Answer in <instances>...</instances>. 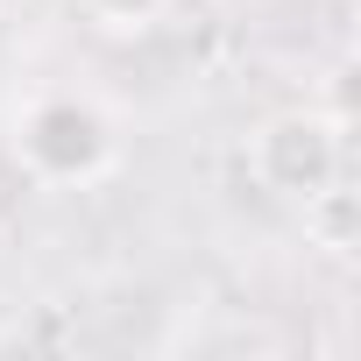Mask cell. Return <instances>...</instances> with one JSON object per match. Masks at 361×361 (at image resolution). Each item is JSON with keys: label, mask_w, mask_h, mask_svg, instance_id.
I'll list each match as a JSON object with an SVG mask.
<instances>
[{"label": "cell", "mask_w": 361, "mask_h": 361, "mask_svg": "<svg viewBox=\"0 0 361 361\" xmlns=\"http://www.w3.org/2000/svg\"><path fill=\"white\" fill-rule=\"evenodd\" d=\"M305 227L319 234V248L347 255V248H354V192H340V185H319V192L305 199Z\"/></svg>", "instance_id": "3"}, {"label": "cell", "mask_w": 361, "mask_h": 361, "mask_svg": "<svg viewBox=\"0 0 361 361\" xmlns=\"http://www.w3.org/2000/svg\"><path fill=\"white\" fill-rule=\"evenodd\" d=\"M156 8L163 0H92V15L114 22V29H142V22H156Z\"/></svg>", "instance_id": "4"}, {"label": "cell", "mask_w": 361, "mask_h": 361, "mask_svg": "<svg viewBox=\"0 0 361 361\" xmlns=\"http://www.w3.org/2000/svg\"><path fill=\"white\" fill-rule=\"evenodd\" d=\"M255 170L262 185L283 192V199H312L319 185L340 177V121H319V114H283L255 135Z\"/></svg>", "instance_id": "1"}, {"label": "cell", "mask_w": 361, "mask_h": 361, "mask_svg": "<svg viewBox=\"0 0 361 361\" xmlns=\"http://www.w3.org/2000/svg\"><path fill=\"white\" fill-rule=\"evenodd\" d=\"M22 156H29L43 177H57V185H78V177H99V170H106L114 142H106V121H99L92 106H78V99H50V106L29 114V128H22Z\"/></svg>", "instance_id": "2"}]
</instances>
